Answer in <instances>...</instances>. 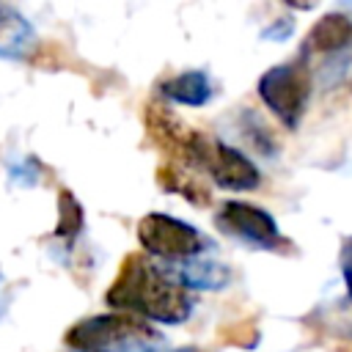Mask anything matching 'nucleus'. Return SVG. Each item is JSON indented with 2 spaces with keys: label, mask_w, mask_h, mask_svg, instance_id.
I'll use <instances>...</instances> for the list:
<instances>
[{
  "label": "nucleus",
  "mask_w": 352,
  "mask_h": 352,
  "mask_svg": "<svg viewBox=\"0 0 352 352\" xmlns=\"http://www.w3.org/2000/svg\"><path fill=\"white\" fill-rule=\"evenodd\" d=\"M292 30H294V22H292V19H278L272 28L261 30V36H264V38H286Z\"/></svg>",
  "instance_id": "4468645a"
},
{
  "label": "nucleus",
  "mask_w": 352,
  "mask_h": 352,
  "mask_svg": "<svg viewBox=\"0 0 352 352\" xmlns=\"http://www.w3.org/2000/svg\"><path fill=\"white\" fill-rule=\"evenodd\" d=\"M231 280V270L223 261H206V258H190L179 270V283L184 289H198V292H214L226 289Z\"/></svg>",
  "instance_id": "9d476101"
},
{
  "label": "nucleus",
  "mask_w": 352,
  "mask_h": 352,
  "mask_svg": "<svg viewBox=\"0 0 352 352\" xmlns=\"http://www.w3.org/2000/svg\"><path fill=\"white\" fill-rule=\"evenodd\" d=\"M173 352H201V349H187V346H184V349H173Z\"/></svg>",
  "instance_id": "2eb2a0df"
},
{
  "label": "nucleus",
  "mask_w": 352,
  "mask_h": 352,
  "mask_svg": "<svg viewBox=\"0 0 352 352\" xmlns=\"http://www.w3.org/2000/svg\"><path fill=\"white\" fill-rule=\"evenodd\" d=\"M157 173H160V184H162L165 190L179 192L182 198H187V201L195 204V206H206V204H209V190L201 184V176L184 170V165H179V162H165V165H160Z\"/></svg>",
  "instance_id": "9b49d317"
},
{
  "label": "nucleus",
  "mask_w": 352,
  "mask_h": 352,
  "mask_svg": "<svg viewBox=\"0 0 352 352\" xmlns=\"http://www.w3.org/2000/svg\"><path fill=\"white\" fill-rule=\"evenodd\" d=\"M302 55L311 52H344L352 44V19L346 14H324L314 22V28L308 30L305 41H302Z\"/></svg>",
  "instance_id": "6e6552de"
},
{
  "label": "nucleus",
  "mask_w": 352,
  "mask_h": 352,
  "mask_svg": "<svg viewBox=\"0 0 352 352\" xmlns=\"http://www.w3.org/2000/svg\"><path fill=\"white\" fill-rule=\"evenodd\" d=\"M138 242L146 256L168 258V261H190L209 250V239L190 223L165 214L148 212L138 223Z\"/></svg>",
  "instance_id": "20e7f679"
},
{
  "label": "nucleus",
  "mask_w": 352,
  "mask_h": 352,
  "mask_svg": "<svg viewBox=\"0 0 352 352\" xmlns=\"http://www.w3.org/2000/svg\"><path fill=\"white\" fill-rule=\"evenodd\" d=\"M146 129H148L151 140L160 148H165L179 165H192L201 170V160L209 146V138L190 129L179 116L168 113L162 104L146 107Z\"/></svg>",
  "instance_id": "423d86ee"
},
{
  "label": "nucleus",
  "mask_w": 352,
  "mask_h": 352,
  "mask_svg": "<svg viewBox=\"0 0 352 352\" xmlns=\"http://www.w3.org/2000/svg\"><path fill=\"white\" fill-rule=\"evenodd\" d=\"M160 94L184 107H204L212 99V82H209L206 72L190 69V72H182V74L160 82Z\"/></svg>",
  "instance_id": "1a4fd4ad"
},
{
  "label": "nucleus",
  "mask_w": 352,
  "mask_h": 352,
  "mask_svg": "<svg viewBox=\"0 0 352 352\" xmlns=\"http://www.w3.org/2000/svg\"><path fill=\"white\" fill-rule=\"evenodd\" d=\"M214 220L228 236H236L239 242H245L256 250H280L286 242L275 217L248 201H226L217 209Z\"/></svg>",
  "instance_id": "39448f33"
},
{
  "label": "nucleus",
  "mask_w": 352,
  "mask_h": 352,
  "mask_svg": "<svg viewBox=\"0 0 352 352\" xmlns=\"http://www.w3.org/2000/svg\"><path fill=\"white\" fill-rule=\"evenodd\" d=\"M104 302L118 314L146 316L160 324H182L192 314L187 289L146 253H129L121 261Z\"/></svg>",
  "instance_id": "f257e3e1"
},
{
  "label": "nucleus",
  "mask_w": 352,
  "mask_h": 352,
  "mask_svg": "<svg viewBox=\"0 0 352 352\" xmlns=\"http://www.w3.org/2000/svg\"><path fill=\"white\" fill-rule=\"evenodd\" d=\"M63 341L74 352H162V336L143 319L118 311L80 319L66 330Z\"/></svg>",
  "instance_id": "f03ea898"
},
{
  "label": "nucleus",
  "mask_w": 352,
  "mask_h": 352,
  "mask_svg": "<svg viewBox=\"0 0 352 352\" xmlns=\"http://www.w3.org/2000/svg\"><path fill=\"white\" fill-rule=\"evenodd\" d=\"M338 264H341V275H344L346 294H349V300H352V236L344 239L341 253H338Z\"/></svg>",
  "instance_id": "ddd939ff"
},
{
  "label": "nucleus",
  "mask_w": 352,
  "mask_h": 352,
  "mask_svg": "<svg viewBox=\"0 0 352 352\" xmlns=\"http://www.w3.org/2000/svg\"><path fill=\"white\" fill-rule=\"evenodd\" d=\"M258 96L283 126L297 129L311 99V72L302 55L267 69L258 77Z\"/></svg>",
  "instance_id": "7ed1b4c3"
},
{
  "label": "nucleus",
  "mask_w": 352,
  "mask_h": 352,
  "mask_svg": "<svg viewBox=\"0 0 352 352\" xmlns=\"http://www.w3.org/2000/svg\"><path fill=\"white\" fill-rule=\"evenodd\" d=\"M201 170L209 173L217 187L234 190V192H248L261 184L258 168L242 151L231 148L223 140H209L204 160H201Z\"/></svg>",
  "instance_id": "0eeeda50"
},
{
  "label": "nucleus",
  "mask_w": 352,
  "mask_h": 352,
  "mask_svg": "<svg viewBox=\"0 0 352 352\" xmlns=\"http://www.w3.org/2000/svg\"><path fill=\"white\" fill-rule=\"evenodd\" d=\"M58 212H60V223H58L55 234L63 236V239H74L80 234V228H82V206L77 204V198L69 190H60Z\"/></svg>",
  "instance_id": "f8f14e48"
}]
</instances>
